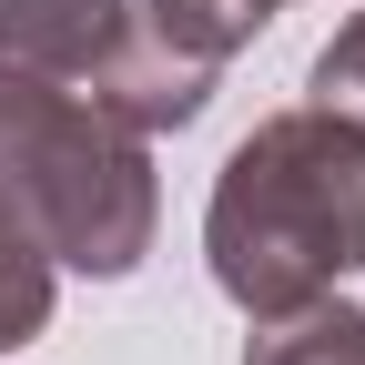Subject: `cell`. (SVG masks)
<instances>
[{
  "mask_svg": "<svg viewBox=\"0 0 365 365\" xmlns=\"http://www.w3.org/2000/svg\"><path fill=\"white\" fill-rule=\"evenodd\" d=\"M365 264V122L284 112L223 163L213 193V274L254 314H294Z\"/></svg>",
  "mask_w": 365,
  "mask_h": 365,
  "instance_id": "1",
  "label": "cell"
},
{
  "mask_svg": "<svg viewBox=\"0 0 365 365\" xmlns=\"http://www.w3.org/2000/svg\"><path fill=\"white\" fill-rule=\"evenodd\" d=\"M0 223L91 274H122L153 234V173L112 132V112L61 102L41 71L11 61H0Z\"/></svg>",
  "mask_w": 365,
  "mask_h": 365,
  "instance_id": "2",
  "label": "cell"
},
{
  "mask_svg": "<svg viewBox=\"0 0 365 365\" xmlns=\"http://www.w3.org/2000/svg\"><path fill=\"white\" fill-rule=\"evenodd\" d=\"M0 61L41 81H81L91 112H112L132 132L193 122L213 91V71L182 61L163 31H132L122 0H0Z\"/></svg>",
  "mask_w": 365,
  "mask_h": 365,
  "instance_id": "3",
  "label": "cell"
},
{
  "mask_svg": "<svg viewBox=\"0 0 365 365\" xmlns=\"http://www.w3.org/2000/svg\"><path fill=\"white\" fill-rule=\"evenodd\" d=\"M274 11H284V0H163V11H153V31L173 41L182 61H203V71H213V61L234 51L244 31H264Z\"/></svg>",
  "mask_w": 365,
  "mask_h": 365,
  "instance_id": "4",
  "label": "cell"
},
{
  "mask_svg": "<svg viewBox=\"0 0 365 365\" xmlns=\"http://www.w3.org/2000/svg\"><path fill=\"white\" fill-rule=\"evenodd\" d=\"M304 325H284V335H264L254 345V365H365V314H345V304H294Z\"/></svg>",
  "mask_w": 365,
  "mask_h": 365,
  "instance_id": "5",
  "label": "cell"
},
{
  "mask_svg": "<svg viewBox=\"0 0 365 365\" xmlns=\"http://www.w3.org/2000/svg\"><path fill=\"white\" fill-rule=\"evenodd\" d=\"M314 102L345 112V122H365V21H355L345 41H325V61H314Z\"/></svg>",
  "mask_w": 365,
  "mask_h": 365,
  "instance_id": "6",
  "label": "cell"
}]
</instances>
